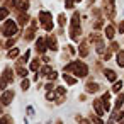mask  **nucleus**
<instances>
[{"instance_id":"423d86ee","label":"nucleus","mask_w":124,"mask_h":124,"mask_svg":"<svg viewBox=\"0 0 124 124\" xmlns=\"http://www.w3.org/2000/svg\"><path fill=\"white\" fill-rule=\"evenodd\" d=\"M9 4L14 5L19 10H27L29 9V2H27V0H9Z\"/></svg>"},{"instance_id":"4be33fe9","label":"nucleus","mask_w":124,"mask_h":124,"mask_svg":"<svg viewBox=\"0 0 124 124\" xmlns=\"http://www.w3.org/2000/svg\"><path fill=\"white\" fill-rule=\"evenodd\" d=\"M124 104V95H119L117 100H116V109H121V105Z\"/></svg>"},{"instance_id":"6e6552de","label":"nucleus","mask_w":124,"mask_h":124,"mask_svg":"<svg viewBox=\"0 0 124 124\" xmlns=\"http://www.w3.org/2000/svg\"><path fill=\"white\" fill-rule=\"evenodd\" d=\"M93 107H95V112H97L99 116H102V114L105 112V107H104V102H102L100 99H97V100H93Z\"/></svg>"},{"instance_id":"2eb2a0df","label":"nucleus","mask_w":124,"mask_h":124,"mask_svg":"<svg viewBox=\"0 0 124 124\" xmlns=\"http://www.w3.org/2000/svg\"><path fill=\"white\" fill-rule=\"evenodd\" d=\"M114 34H116L114 27H112V26H107V27H105V36H107L109 39H112V38H114Z\"/></svg>"},{"instance_id":"20e7f679","label":"nucleus","mask_w":124,"mask_h":124,"mask_svg":"<svg viewBox=\"0 0 124 124\" xmlns=\"http://www.w3.org/2000/svg\"><path fill=\"white\" fill-rule=\"evenodd\" d=\"M17 32H19L17 24H16L14 21H7V22H5V26H4V34H5L7 38H10V36H16Z\"/></svg>"},{"instance_id":"9b49d317","label":"nucleus","mask_w":124,"mask_h":124,"mask_svg":"<svg viewBox=\"0 0 124 124\" xmlns=\"http://www.w3.org/2000/svg\"><path fill=\"white\" fill-rule=\"evenodd\" d=\"M44 43H46V41L39 38V39L36 41V49H38V51H41V53H44V51H46V46H48V44H44Z\"/></svg>"},{"instance_id":"7c9ffc66","label":"nucleus","mask_w":124,"mask_h":124,"mask_svg":"<svg viewBox=\"0 0 124 124\" xmlns=\"http://www.w3.org/2000/svg\"><path fill=\"white\" fill-rule=\"evenodd\" d=\"M119 32H122V34H124V21L119 24Z\"/></svg>"},{"instance_id":"f03ea898","label":"nucleus","mask_w":124,"mask_h":124,"mask_svg":"<svg viewBox=\"0 0 124 124\" xmlns=\"http://www.w3.org/2000/svg\"><path fill=\"white\" fill-rule=\"evenodd\" d=\"M70 36H71V39H78V36H80V14H73V17H71Z\"/></svg>"},{"instance_id":"f8f14e48","label":"nucleus","mask_w":124,"mask_h":124,"mask_svg":"<svg viewBox=\"0 0 124 124\" xmlns=\"http://www.w3.org/2000/svg\"><path fill=\"white\" fill-rule=\"evenodd\" d=\"M34 32H36V21H32V26L29 27L27 34H26V39H27V41H29V39H32V38H34Z\"/></svg>"},{"instance_id":"c756f323","label":"nucleus","mask_w":124,"mask_h":124,"mask_svg":"<svg viewBox=\"0 0 124 124\" xmlns=\"http://www.w3.org/2000/svg\"><path fill=\"white\" fill-rule=\"evenodd\" d=\"M19 75H22V77H24V75H27V70H24V68H19Z\"/></svg>"},{"instance_id":"f257e3e1","label":"nucleus","mask_w":124,"mask_h":124,"mask_svg":"<svg viewBox=\"0 0 124 124\" xmlns=\"http://www.w3.org/2000/svg\"><path fill=\"white\" fill-rule=\"evenodd\" d=\"M65 73H75L77 77H87L88 75V68L82 61H71V63H68L65 66Z\"/></svg>"},{"instance_id":"9d476101","label":"nucleus","mask_w":124,"mask_h":124,"mask_svg":"<svg viewBox=\"0 0 124 124\" xmlns=\"http://www.w3.org/2000/svg\"><path fill=\"white\" fill-rule=\"evenodd\" d=\"M46 43H48V48H49V49H53V51L58 49V44H56V38H54V36H49V38L46 39Z\"/></svg>"},{"instance_id":"5701e85b","label":"nucleus","mask_w":124,"mask_h":124,"mask_svg":"<svg viewBox=\"0 0 124 124\" xmlns=\"http://www.w3.org/2000/svg\"><path fill=\"white\" fill-rule=\"evenodd\" d=\"M38 66H39V60H34V61L31 63V66H29V68H31L32 71H36V70H38Z\"/></svg>"},{"instance_id":"72a5a7b5","label":"nucleus","mask_w":124,"mask_h":124,"mask_svg":"<svg viewBox=\"0 0 124 124\" xmlns=\"http://www.w3.org/2000/svg\"><path fill=\"white\" fill-rule=\"evenodd\" d=\"M80 124H92V122L87 121V119H80Z\"/></svg>"},{"instance_id":"2f4dec72","label":"nucleus","mask_w":124,"mask_h":124,"mask_svg":"<svg viewBox=\"0 0 124 124\" xmlns=\"http://www.w3.org/2000/svg\"><path fill=\"white\" fill-rule=\"evenodd\" d=\"M9 122V117H2V119H0V124H7Z\"/></svg>"},{"instance_id":"393cba45","label":"nucleus","mask_w":124,"mask_h":124,"mask_svg":"<svg viewBox=\"0 0 124 124\" xmlns=\"http://www.w3.org/2000/svg\"><path fill=\"white\" fill-rule=\"evenodd\" d=\"M49 73H53V70H51L49 66H44V68L41 70V75H49Z\"/></svg>"},{"instance_id":"aec40b11","label":"nucleus","mask_w":124,"mask_h":124,"mask_svg":"<svg viewBox=\"0 0 124 124\" xmlns=\"http://www.w3.org/2000/svg\"><path fill=\"white\" fill-rule=\"evenodd\" d=\"M7 16H9V10H7L5 7H2V9H0V21L7 19Z\"/></svg>"},{"instance_id":"b1692460","label":"nucleus","mask_w":124,"mask_h":124,"mask_svg":"<svg viewBox=\"0 0 124 124\" xmlns=\"http://www.w3.org/2000/svg\"><path fill=\"white\" fill-rule=\"evenodd\" d=\"M121 88H122V82H116V83H114V87H112V90H114V92H119Z\"/></svg>"},{"instance_id":"473e14b6","label":"nucleus","mask_w":124,"mask_h":124,"mask_svg":"<svg viewBox=\"0 0 124 124\" xmlns=\"http://www.w3.org/2000/svg\"><path fill=\"white\" fill-rule=\"evenodd\" d=\"M12 44H14V39H9V41H7V43H5V46H7V48H10V46H12Z\"/></svg>"},{"instance_id":"4468645a","label":"nucleus","mask_w":124,"mask_h":124,"mask_svg":"<svg viewBox=\"0 0 124 124\" xmlns=\"http://www.w3.org/2000/svg\"><path fill=\"white\" fill-rule=\"evenodd\" d=\"M63 80H65L68 85H75V83H77V78H75V77H71L70 73H65V75H63Z\"/></svg>"},{"instance_id":"bb28decb","label":"nucleus","mask_w":124,"mask_h":124,"mask_svg":"<svg viewBox=\"0 0 124 124\" xmlns=\"http://www.w3.org/2000/svg\"><path fill=\"white\" fill-rule=\"evenodd\" d=\"M21 87H22V90H27V88H29V80H22Z\"/></svg>"},{"instance_id":"f3484780","label":"nucleus","mask_w":124,"mask_h":124,"mask_svg":"<svg viewBox=\"0 0 124 124\" xmlns=\"http://www.w3.org/2000/svg\"><path fill=\"white\" fill-rule=\"evenodd\" d=\"M97 90H99V85L97 83H93V82L87 83V92H97Z\"/></svg>"},{"instance_id":"a878e982","label":"nucleus","mask_w":124,"mask_h":124,"mask_svg":"<svg viewBox=\"0 0 124 124\" xmlns=\"http://www.w3.org/2000/svg\"><path fill=\"white\" fill-rule=\"evenodd\" d=\"M58 22H60V26H61V27H65V24H66L65 16H60V17H58Z\"/></svg>"},{"instance_id":"c85d7f7f","label":"nucleus","mask_w":124,"mask_h":124,"mask_svg":"<svg viewBox=\"0 0 124 124\" xmlns=\"http://www.w3.org/2000/svg\"><path fill=\"white\" fill-rule=\"evenodd\" d=\"M92 122H93V124H104V122H102L99 117H93V119H92Z\"/></svg>"},{"instance_id":"412c9836","label":"nucleus","mask_w":124,"mask_h":124,"mask_svg":"<svg viewBox=\"0 0 124 124\" xmlns=\"http://www.w3.org/2000/svg\"><path fill=\"white\" fill-rule=\"evenodd\" d=\"M27 21H29V16H26V14H21V17H19V24H21V26H24Z\"/></svg>"},{"instance_id":"f704fd0d","label":"nucleus","mask_w":124,"mask_h":124,"mask_svg":"<svg viewBox=\"0 0 124 124\" xmlns=\"http://www.w3.org/2000/svg\"><path fill=\"white\" fill-rule=\"evenodd\" d=\"M51 88H53V83H48V85H46V90H48V92H49V90H51Z\"/></svg>"},{"instance_id":"ddd939ff","label":"nucleus","mask_w":124,"mask_h":124,"mask_svg":"<svg viewBox=\"0 0 124 124\" xmlns=\"http://www.w3.org/2000/svg\"><path fill=\"white\" fill-rule=\"evenodd\" d=\"M78 53H80V56H87L88 54V44L87 43H82L80 48H78Z\"/></svg>"},{"instance_id":"7ed1b4c3","label":"nucleus","mask_w":124,"mask_h":124,"mask_svg":"<svg viewBox=\"0 0 124 124\" xmlns=\"http://www.w3.org/2000/svg\"><path fill=\"white\" fill-rule=\"evenodd\" d=\"M39 22L43 24V27L46 31H51L53 29V16L49 12H41L39 14Z\"/></svg>"},{"instance_id":"1a4fd4ad","label":"nucleus","mask_w":124,"mask_h":124,"mask_svg":"<svg viewBox=\"0 0 124 124\" xmlns=\"http://www.w3.org/2000/svg\"><path fill=\"white\" fill-rule=\"evenodd\" d=\"M105 12H107V16L112 19L114 17V0H105Z\"/></svg>"},{"instance_id":"a211bd4d","label":"nucleus","mask_w":124,"mask_h":124,"mask_svg":"<svg viewBox=\"0 0 124 124\" xmlns=\"http://www.w3.org/2000/svg\"><path fill=\"white\" fill-rule=\"evenodd\" d=\"M104 73H105V77H107V80H110V82H114V80H116V73H114L112 70H105Z\"/></svg>"},{"instance_id":"6ab92c4d","label":"nucleus","mask_w":124,"mask_h":124,"mask_svg":"<svg viewBox=\"0 0 124 124\" xmlns=\"http://www.w3.org/2000/svg\"><path fill=\"white\" fill-rule=\"evenodd\" d=\"M117 65L119 66H124V51H119L117 53Z\"/></svg>"},{"instance_id":"c9c22d12","label":"nucleus","mask_w":124,"mask_h":124,"mask_svg":"<svg viewBox=\"0 0 124 124\" xmlns=\"http://www.w3.org/2000/svg\"><path fill=\"white\" fill-rule=\"evenodd\" d=\"M0 114H2V104H0Z\"/></svg>"},{"instance_id":"dca6fc26","label":"nucleus","mask_w":124,"mask_h":124,"mask_svg":"<svg viewBox=\"0 0 124 124\" xmlns=\"http://www.w3.org/2000/svg\"><path fill=\"white\" fill-rule=\"evenodd\" d=\"M17 54H19V49L14 48V49H10V51L7 53V58H9V60H14V58H17Z\"/></svg>"},{"instance_id":"cd10ccee","label":"nucleus","mask_w":124,"mask_h":124,"mask_svg":"<svg viewBox=\"0 0 124 124\" xmlns=\"http://www.w3.org/2000/svg\"><path fill=\"white\" fill-rule=\"evenodd\" d=\"M73 2H75V0H66V2H65V7H66V9H71V7H73Z\"/></svg>"},{"instance_id":"e433bc0d","label":"nucleus","mask_w":124,"mask_h":124,"mask_svg":"<svg viewBox=\"0 0 124 124\" xmlns=\"http://www.w3.org/2000/svg\"><path fill=\"white\" fill-rule=\"evenodd\" d=\"M78 2H80V0H78Z\"/></svg>"},{"instance_id":"39448f33","label":"nucleus","mask_w":124,"mask_h":124,"mask_svg":"<svg viewBox=\"0 0 124 124\" xmlns=\"http://www.w3.org/2000/svg\"><path fill=\"white\" fill-rule=\"evenodd\" d=\"M12 78H14L12 70H10V68H5V70H4V75L0 77V90H2V88H5V87H7V83H9Z\"/></svg>"},{"instance_id":"0eeeda50","label":"nucleus","mask_w":124,"mask_h":124,"mask_svg":"<svg viewBox=\"0 0 124 124\" xmlns=\"http://www.w3.org/2000/svg\"><path fill=\"white\" fill-rule=\"evenodd\" d=\"M12 99H14V90H7V92H4L2 99H0V104H2V105H9L12 102Z\"/></svg>"}]
</instances>
